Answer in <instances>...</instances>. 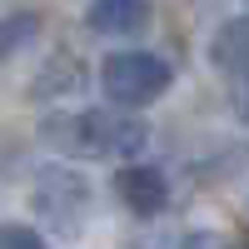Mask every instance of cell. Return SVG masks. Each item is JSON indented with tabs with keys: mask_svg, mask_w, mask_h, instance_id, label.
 <instances>
[{
	"mask_svg": "<svg viewBox=\"0 0 249 249\" xmlns=\"http://www.w3.org/2000/svg\"><path fill=\"white\" fill-rule=\"evenodd\" d=\"M45 140H55V150H65L75 160H135L150 144V124L130 110H75L45 120Z\"/></svg>",
	"mask_w": 249,
	"mask_h": 249,
	"instance_id": "cell-1",
	"label": "cell"
},
{
	"mask_svg": "<svg viewBox=\"0 0 249 249\" xmlns=\"http://www.w3.org/2000/svg\"><path fill=\"white\" fill-rule=\"evenodd\" d=\"M95 204V184L75 164H35L30 175V210L60 234H80Z\"/></svg>",
	"mask_w": 249,
	"mask_h": 249,
	"instance_id": "cell-2",
	"label": "cell"
},
{
	"mask_svg": "<svg viewBox=\"0 0 249 249\" xmlns=\"http://www.w3.org/2000/svg\"><path fill=\"white\" fill-rule=\"evenodd\" d=\"M175 85V65L155 50H115L100 65V95L120 110H144Z\"/></svg>",
	"mask_w": 249,
	"mask_h": 249,
	"instance_id": "cell-3",
	"label": "cell"
},
{
	"mask_svg": "<svg viewBox=\"0 0 249 249\" xmlns=\"http://www.w3.org/2000/svg\"><path fill=\"white\" fill-rule=\"evenodd\" d=\"M115 195L124 199V210L140 214V219H155V214L170 210V179H164L155 164H120Z\"/></svg>",
	"mask_w": 249,
	"mask_h": 249,
	"instance_id": "cell-4",
	"label": "cell"
},
{
	"mask_svg": "<svg viewBox=\"0 0 249 249\" xmlns=\"http://www.w3.org/2000/svg\"><path fill=\"white\" fill-rule=\"evenodd\" d=\"M85 30L100 40H135L150 30V0H90Z\"/></svg>",
	"mask_w": 249,
	"mask_h": 249,
	"instance_id": "cell-5",
	"label": "cell"
},
{
	"mask_svg": "<svg viewBox=\"0 0 249 249\" xmlns=\"http://www.w3.org/2000/svg\"><path fill=\"white\" fill-rule=\"evenodd\" d=\"M210 65L219 75H244L249 70V15H234L210 35Z\"/></svg>",
	"mask_w": 249,
	"mask_h": 249,
	"instance_id": "cell-6",
	"label": "cell"
},
{
	"mask_svg": "<svg viewBox=\"0 0 249 249\" xmlns=\"http://www.w3.org/2000/svg\"><path fill=\"white\" fill-rule=\"evenodd\" d=\"M35 35H40V20H35V15H10V20H0V65H5L10 55H20L25 45H35Z\"/></svg>",
	"mask_w": 249,
	"mask_h": 249,
	"instance_id": "cell-7",
	"label": "cell"
},
{
	"mask_svg": "<svg viewBox=\"0 0 249 249\" xmlns=\"http://www.w3.org/2000/svg\"><path fill=\"white\" fill-rule=\"evenodd\" d=\"M0 249H50V239L35 230V224H15L5 219L0 224Z\"/></svg>",
	"mask_w": 249,
	"mask_h": 249,
	"instance_id": "cell-8",
	"label": "cell"
},
{
	"mask_svg": "<svg viewBox=\"0 0 249 249\" xmlns=\"http://www.w3.org/2000/svg\"><path fill=\"white\" fill-rule=\"evenodd\" d=\"M179 249H239L230 234H219V230H195V234H184Z\"/></svg>",
	"mask_w": 249,
	"mask_h": 249,
	"instance_id": "cell-9",
	"label": "cell"
},
{
	"mask_svg": "<svg viewBox=\"0 0 249 249\" xmlns=\"http://www.w3.org/2000/svg\"><path fill=\"white\" fill-rule=\"evenodd\" d=\"M234 80H239V90H234V110H239V120L249 124V70H244V75H234Z\"/></svg>",
	"mask_w": 249,
	"mask_h": 249,
	"instance_id": "cell-10",
	"label": "cell"
}]
</instances>
